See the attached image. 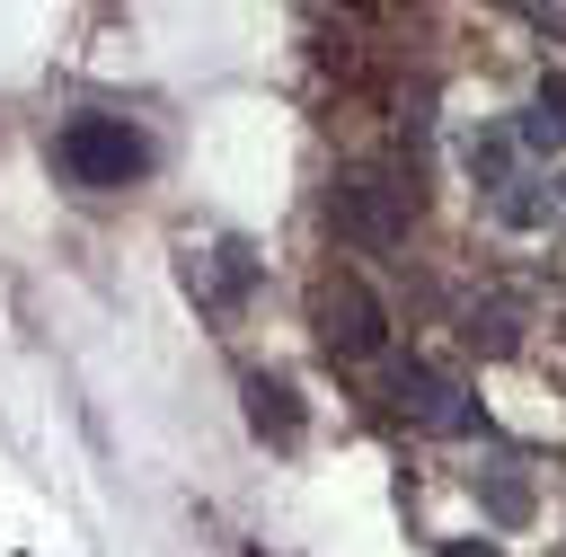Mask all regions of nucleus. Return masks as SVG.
Here are the masks:
<instances>
[{
  "label": "nucleus",
  "instance_id": "f257e3e1",
  "mask_svg": "<svg viewBox=\"0 0 566 557\" xmlns=\"http://www.w3.org/2000/svg\"><path fill=\"white\" fill-rule=\"evenodd\" d=\"M53 168L71 177V186H133L142 168H150V141L124 124V115H71L62 133H53Z\"/></svg>",
  "mask_w": 566,
  "mask_h": 557
},
{
  "label": "nucleus",
  "instance_id": "f03ea898",
  "mask_svg": "<svg viewBox=\"0 0 566 557\" xmlns=\"http://www.w3.org/2000/svg\"><path fill=\"white\" fill-rule=\"evenodd\" d=\"M327 221H336L345 239H363V248H389V239H407V221H416V186H398V177H380V168H354V177H336Z\"/></svg>",
  "mask_w": 566,
  "mask_h": 557
},
{
  "label": "nucleus",
  "instance_id": "7ed1b4c3",
  "mask_svg": "<svg viewBox=\"0 0 566 557\" xmlns=\"http://www.w3.org/2000/svg\"><path fill=\"white\" fill-rule=\"evenodd\" d=\"M389 398H398V416L424 424V433H478V424H486L478 398H469L451 371H433V362H398V371H389Z\"/></svg>",
  "mask_w": 566,
  "mask_h": 557
},
{
  "label": "nucleus",
  "instance_id": "20e7f679",
  "mask_svg": "<svg viewBox=\"0 0 566 557\" xmlns=\"http://www.w3.org/2000/svg\"><path fill=\"white\" fill-rule=\"evenodd\" d=\"M310 318H318V345H327V354H380V345H389V318H380V301H371L363 283H327Z\"/></svg>",
  "mask_w": 566,
  "mask_h": 557
},
{
  "label": "nucleus",
  "instance_id": "39448f33",
  "mask_svg": "<svg viewBox=\"0 0 566 557\" xmlns=\"http://www.w3.org/2000/svg\"><path fill=\"white\" fill-rule=\"evenodd\" d=\"M177 274H186V292H195L212 318H230V309L248 301V283H256V256H248L239 239H212V248H186Z\"/></svg>",
  "mask_w": 566,
  "mask_h": 557
},
{
  "label": "nucleus",
  "instance_id": "423d86ee",
  "mask_svg": "<svg viewBox=\"0 0 566 557\" xmlns=\"http://www.w3.org/2000/svg\"><path fill=\"white\" fill-rule=\"evenodd\" d=\"M239 398H248V424H256L265 442H301V389H292L283 371H248Z\"/></svg>",
  "mask_w": 566,
  "mask_h": 557
},
{
  "label": "nucleus",
  "instance_id": "0eeeda50",
  "mask_svg": "<svg viewBox=\"0 0 566 557\" xmlns=\"http://www.w3.org/2000/svg\"><path fill=\"white\" fill-rule=\"evenodd\" d=\"M513 141H522V150H566V71H548V80L531 88V115L513 124Z\"/></svg>",
  "mask_w": 566,
  "mask_h": 557
},
{
  "label": "nucleus",
  "instance_id": "6e6552de",
  "mask_svg": "<svg viewBox=\"0 0 566 557\" xmlns=\"http://www.w3.org/2000/svg\"><path fill=\"white\" fill-rule=\"evenodd\" d=\"M478 513H486V522H504V530H513V522H531V477H522L513 460L478 469Z\"/></svg>",
  "mask_w": 566,
  "mask_h": 557
},
{
  "label": "nucleus",
  "instance_id": "1a4fd4ad",
  "mask_svg": "<svg viewBox=\"0 0 566 557\" xmlns=\"http://www.w3.org/2000/svg\"><path fill=\"white\" fill-rule=\"evenodd\" d=\"M486 203H495V221H513V230H548V221H557V195H548L539 177H513V186H495Z\"/></svg>",
  "mask_w": 566,
  "mask_h": 557
},
{
  "label": "nucleus",
  "instance_id": "9d476101",
  "mask_svg": "<svg viewBox=\"0 0 566 557\" xmlns=\"http://www.w3.org/2000/svg\"><path fill=\"white\" fill-rule=\"evenodd\" d=\"M513 150H522V141H513V133H495V124H486V133H469V177H478L486 195H495V186H513V177H522V168H513Z\"/></svg>",
  "mask_w": 566,
  "mask_h": 557
},
{
  "label": "nucleus",
  "instance_id": "9b49d317",
  "mask_svg": "<svg viewBox=\"0 0 566 557\" xmlns=\"http://www.w3.org/2000/svg\"><path fill=\"white\" fill-rule=\"evenodd\" d=\"M469 345H478V354H513V345H522V309H513V301H478V309H469Z\"/></svg>",
  "mask_w": 566,
  "mask_h": 557
},
{
  "label": "nucleus",
  "instance_id": "f8f14e48",
  "mask_svg": "<svg viewBox=\"0 0 566 557\" xmlns=\"http://www.w3.org/2000/svg\"><path fill=\"white\" fill-rule=\"evenodd\" d=\"M451 557H495V548H486V539H478V548H469V539H451Z\"/></svg>",
  "mask_w": 566,
  "mask_h": 557
},
{
  "label": "nucleus",
  "instance_id": "ddd939ff",
  "mask_svg": "<svg viewBox=\"0 0 566 557\" xmlns=\"http://www.w3.org/2000/svg\"><path fill=\"white\" fill-rule=\"evenodd\" d=\"M557 203H566V177H557Z\"/></svg>",
  "mask_w": 566,
  "mask_h": 557
}]
</instances>
